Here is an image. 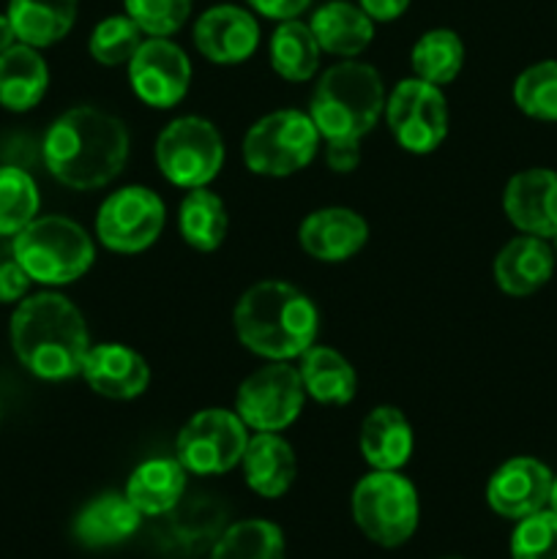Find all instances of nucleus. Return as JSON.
I'll return each instance as SVG.
<instances>
[{
	"instance_id": "37",
	"label": "nucleus",
	"mask_w": 557,
	"mask_h": 559,
	"mask_svg": "<svg viewBox=\"0 0 557 559\" xmlns=\"http://www.w3.org/2000/svg\"><path fill=\"white\" fill-rule=\"evenodd\" d=\"M31 282L33 278L16 260L0 262V304H16L25 298Z\"/></svg>"
},
{
	"instance_id": "27",
	"label": "nucleus",
	"mask_w": 557,
	"mask_h": 559,
	"mask_svg": "<svg viewBox=\"0 0 557 559\" xmlns=\"http://www.w3.org/2000/svg\"><path fill=\"white\" fill-rule=\"evenodd\" d=\"M80 0H11L9 20L16 41L27 47H52L69 36L76 22Z\"/></svg>"
},
{
	"instance_id": "13",
	"label": "nucleus",
	"mask_w": 557,
	"mask_h": 559,
	"mask_svg": "<svg viewBox=\"0 0 557 559\" xmlns=\"http://www.w3.org/2000/svg\"><path fill=\"white\" fill-rule=\"evenodd\" d=\"M129 80L140 102L153 109H173L189 93L191 60L169 38H145L129 63Z\"/></svg>"
},
{
	"instance_id": "42",
	"label": "nucleus",
	"mask_w": 557,
	"mask_h": 559,
	"mask_svg": "<svg viewBox=\"0 0 557 559\" xmlns=\"http://www.w3.org/2000/svg\"><path fill=\"white\" fill-rule=\"evenodd\" d=\"M549 511H555L557 513V475L555 478H552V491H549Z\"/></svg>"
},
{
	"instance_id": "6",
	"label": "nucleus",
	"mask_w": 557,
	"mask_h": 559,
	"mask_svg": "<svg viewBox=\"0 0 557 559\" xmlns=\"http://www.w3.org/2000/svg\"><path fill=\"white\" fill-rule=\"evenodd\" d=\"M418 491L399 469H371L353 489V519L377 546L396 549L418 530Z\"/></svg>"
},
{
	"instance_id": "40",
	"label": "nucleus",
	"mask_w": 557,
	"mask_h": 559,
	"mask_svg": "<svg viewBox=\"0 0 557 559\" xmlns=\"http://www.w3.org/2000/svg\"><path fill=\"white\" fill-rule=\"evenodd\" d=\"M358 5L375 22H393L407 11L410 0H358Z\"/></svg>"
},
{
	"instance_id": "24",
	"label": "nucleus",
	"mask_w": 557,
	"mask_h": 559,
	"mask_svg": "<svg viewBox=\"0 0 557 559\" xmlns=\"http://www.w3.org/2000/svg\"><path fill=\"white\" fill-rule=\"evenodd\" d=\"M140 524L142 513L131 506L129 497L109 491L91 500L76 513L74 538L91 549H104V546H118L129 540L140 530Z\"/></svg>"
},
{
	"instance_id": "22",
	"label": "nucleus",
	"mask_w": 557,
	"mask_h": 559,
	"mask_svg": "<svg viewBox=\"0 0 557 559\" xmlns=\"http://www.w3.org/2000/svg\"><path fill=\"white\" fill-rule=\"evenodd\" d=\"M322 52L336 58H358L375 38V20L347 0H328L311 14L309 22Z\"/></svg>"
},
{
	"instance_id": "31",
	"label": "nucleus",
	"mask_w": 557,
	"mask_h": 559,
	"mask_svg": "<svg viewBox=\"0 0 557 559\" xmlns=\"http://www.w3.org/2000/svg\"><path fill=\"white\" fill-rule=\"evenodd\" d=\"M211 559H284V533L265 519H246L224 530Z\"/></svg>"
},
{
	"instance_id": "15",
	"label": "nucleus",
	"mask_w": 557,
	"mask_h": 559,
	"mask_svg": "<svg viewBox=\"0 0 557 559\" xmlns=\"http://www.w3.org/2000/svg\"><path fill=\"white\" fill-rule=\"evenodd\" d=\"M194 44L202 58L211 63H244L260 47V25H257L254 14L240 5H213L197 16Z\"/></svg>"
},
{
	"instance_id": "10",
	"label": "nucleus",
	"mask_w": 557,
	"mask_h": 559,
	"mask_svg": "<svg viewBox=\"0 0 557 559\" xmlns=\"http://www.w3.org/2000/svg\"><path fill=\"white\" fill-rule=\"evenodd\" d=\"M304 402L300 371L289 360H271L240 382L235 415L251 431H284L298 420Z\"/></svg>"
},
{
	"instance_id": "25",
	"label": "nucleus",
	"mask_w": 557,
	"mask_h": 559,
	"mask_svg": "<svg viewBox=\"0 0 557 559\" xmlns=\"http://www.w3.org/2000/svg\"><path fill=\"white\" fill-rule=\"evenodd\" d=\"M300 380L306 396L328 407H344L358 393V374L353 364L336 349L325 344H315L300 355Z\"/></svg>"
},
{
	"instance_id": "20",
	"label": "nucleus",
	"mask_w": 557,
	"mask_h": 559,
	"mask_svg": "<svg viewBox=\"0 0 557 559\" xmlns=\"http://www.w3.org/2000/svg\"><path fill=\"white\" fill-rule=\"evenodd\" d=\"M240 464L249 489L265 500H278L287 495L298 475L293 445L278 431H257L254 437H249Z\"/></svg>"
},
{
	"instance_id": "2",
	"label": "nucleus",
	"mask_w": 557,
	"mask_h": 559,
	"mask_svg": "<svg viewBox=\"0 0 557 559\" xmlns=\"http://www.w3.org/2000/svg\"><path fill=\"white\" fill-rule=\"evenodd\" d=\"M11 344L31 374L38 380H71L82 374L91 333L85 317L58 293H38L22 298L11 317Z\"/></svg>"
},
{
	"instance_id": "30",
	"label": "nucleus",
	"mask_w": 557,
	"mask_h": 559,
	"mask_svg": "<svg viewBox=\"0 0 557 559\" xmlns=\"http://www.w3.org/2000/svg\"><path fill=\"white\" fill-rule=\"evenodd\" d=\"M410 63L418 80L442 87L459 76L464 66V44L459 33L448 27H435L415 41Z\"/></svg>"
},
{
	"instance_id": "8",
	"label": "nucleus",
	"mask_w": 557,
	"mask_h": 559,
	"mask_svg": "<svg viewBox=\"0 0 557 559\" xmlns=\"http://www.w3.org/2000/svg\"><path fill=\"white\" fill-rule=\"evenodd\" d=\"M156 164L178 189H200L224 167V140L211 120L183 115L164 126L156 140Z\"/></svg>"
},
{
	"instance_id": "19",
	"label": "nucleus",
	"mask_w": 557,
	"mask_h": 559,
	"mask_svg": "<svg viewBox=\"0 0 557 559\" xmlns=\"http://www.w3.org/2000/svg\"><path fill=\"white\" fill-rule=\"evenodd\" d=\"M555 265L557 260L549 240L535 238V235H519L497 251L491 276L506 295L528 298L552 282Z\"/></svg>"
},
{
	"instance_id": "26",
	"label": "nucleus",
	"mask_w": 557,
	"mask_h": 559,
	"mask_svg": "<svg viewBox=\"0 0 557 559\" xmlns=\"http://www.w3.org/2000/svg\"><path fill=\"white\" fill-rule=\"evenodd\" d=\"M49 69L36 47L14 44L0 55V104L11 112H27L44 98Z\"/></svg>"
},
{
	"instance_id": "9",
	"label": "nucleus",
	"mask_w": 557,
	"mask_h": 559,
	"mask_svg": "<svg viewBox=\"0 0 557 559\" xmlns=\"http://www.w3.org/2000/svg\"><path fill=\"white\" fill-rule=\"evenodd\" d=\"M249 429L235 413L222 407L191 415L175 440V459L191 475H224L240 464Z\"/></svg>"
},
{
	"instance_id": "32",
	"label": "nucleus",
	"mask_w": 557,
	"mask_h": 559,
	"mask_svg": "<svg viewBox=\"0 0 557 559\" xmlns=\"http://www.w3.org/2000/svg\"><path fill=\"white\" fill-rule=\"evenodd\" d=\"M513 104L528 118L557 123V60L528 66L513 80Z\"/></svg>"
},
{
	"instance_id": "23",
	"label": "nucleus",
	"mask_w": 557,
	"mask_h": 559,
	"mask_svg": "<svg viewBox=\"0 0 557 559\" xmlns=\"http://www.w3.org/2000/svg\"><path fill=\"white\" fill-rule=\"evenodd\" d=\"M186 469L178 459H147L126 484V497L142 516H164L175 511L186 495Z\"/></svg>"
},
{
	"instance_id": "38",
	"label": "nucleus",
	"mask_w": 557,
	"mask_h": 559,
	"mask_svg": "<svg viewBox=\"0 0 557 559\" xmlns=\"http://www.w3.org/2000/svg\"><path fill=\"white\" fill-rule=\"evenodd\" d=\"M325 164L339 175L353 173L360 164V140H328Z\"/></svg>"
},
{
	"instance_id": "29",
	"label": "nucleus",
	"mask_w": 557,
	"mask_h": 559,
	"mask_svg": "<svg viewBox=\"0 0 557 559\" xmlns=\"http://www.w3.org/2000/svg\"><path fill=\"white\" fill-rule=\"evenodd\" d=\"M320 44L306 22L284 20L271 36V66L282 80L309 82L320 69Z\"/></svg>"
},
{
	"instance_id": "41",
	"label": "nucleus",
	"mask_w": 557,
	"mask_h": 559,
	"mask_svg": "<svg viewBox=\"0 0 557 559\" xmlns=\"http://www.w3.org/2000/svg\"><path fill=\"white\" fill-rule=\"evenodd\" d=\"M14 41H16V33L14 27H11V20L5 14H0V55H3L9 47H14Z\"/></svg>"
},
{
	"instance_id": "33",
	"label": "nucleus",
	"mask_w": 557,
	"mask_h": 559,
	"mask_svg": "<svg viewBox=\"0 0 557 559\" xmlns=\"http://www.w3.org/2000/svg\"><path fill=\"white\" fill-rule=\"evenodd\" d=\"M42 197L20 167H0V235H16L36 218Z\"/></svg>"
},
{
	"instance_id": "5",
	"label": "nucleus",
	"mask_w": 557,
	"mask_h": 559,
	"mask_svg": "<svg viewBox=\"0 0 557 559\" xmlns=\"http://www.w3.org/2000/svg\"><path fill=\"white\" fill-rule=\"evenodd\" d=\"M11 254L38 284L60 287L91 271L96 246L85 227L66 216L33 218L22 233L14 235Z\"/></svg>"
},
{
	"instance_id": "7",
	"label": "nucleus",
	"mask_w": 557,
	"mask_h": 559,
	"mask_svg": "<svg viewBox=\"0 0 557 559\" xmlns=\"http://www.w3.org/2000/svg\"><path fill=\"white\" fill-rule=\"evenodd\" d=\"M320 131L309 112L278 109L257 120L244 136V164L265 178H287L315 162Z\"/></svg>"
},
{
	"instance_id": "1",
	"label": "nucleus",
	"mask_w": 557,
	"mask_h": 559,
	"mask_svg": "<svg viewBox=\"0 0 557 559\" xmlns=\"http://www.w3.org/2000/svg\"><path fill=\"white\" fill-rule=\"evenodd\" d=\"M129 129L107 109L71 107L47 129L42 156L58 183L93 191L112 183L129 162Z\"/></svg>"
},
{
	"instance_id": "17",
	"label": "nucleus",
	"mask_w": 557,
	"mask_h": 559,
	"mask_svg": "<svg viewBox=\"0 0 557 559\" xmlns=\"http://www.w3.org/2000/svg\"><path fill=\"white\" fill-rule=\"evenodd\" d=\"M369 240V224L360 213L333 205L309 213L298 229V243L311 260L344 262L358 254Z\"/></svg>"
},
{
	"instance_id": "28",
	"label": "nucleus",
	"mask_w": 557,
	"mask_h": 559,
	"mask_svg": "<svg viewBox=\"0 0 557 559\" xmlns=\"http://www.w3.org/2000/svg\"><path fill=\"white\" fill-rule=\"evenodd\" d=\"M229 216L222 197L208 186L189 189L178 211V233L186 246L197 251H216L227 238Z\"/></svg>"
},
{
	"instance_id": "44",
	"label": "nucleus",
	"mask_w": 557,
	"mask_h": 559,
	"mask_svg": "<svg viewBox=\"0 0 557 559\" xmlns=\"http://www.w3.org/2000/svg\"><path fill=\"white\" fill-rule=\"evenodd\" d=\"M448 559H453V557H448Z\"/></svg>"
},
{
	"instance_id": "43",
	"label": "nucleus",
	"mask_w": 557,
	"mask_h": 559,
	"mask_svg": "<svg viewBox=\"0 0 557 559\" xmlns=\"http://www.w3.org/2000/svg\"><path fill=\"white\" fill-rule=\"evenodd\" d=\"M552 251H555V260H557V235L552 238Z\"/></svg>"
},
{
	"instance_id": "36",
	"label": "nucleus",
	"mask_w": 557,
	"mask_h": 559,
	"mask_svg": "<svg viewBox=\"0 0 557 559\" xmlns=\"http://www.w3.org/2000/svg\"><path fill=\"white\" fill-rule=\"evenodd\" d=\"M126 14L153 38H169L189 22L194 0H123Z\"/></svg>"
},
{
	"instance_id": "34",
	"label": "nucleus",
	"mask_w": 557,
	"mask_h": 559,
	"mask_svg": "<svg viewBox=\"0 0 557 559\" xmlns=\"http://www.w3.org/2000/svg\"><path fill=\"white\" fill-rule=\"evenodd\" d=\"M142 27L129 14H115L98 22L91 33V55L102 66H129L145 41Z\"/></svg>"
},
{
	"instance_id": "16",
	"label": "nucleus",
	"mask_w": 557,
	"mask_h": 559,
	"mask_svg": "<svg viewBox=\"0 0 557 559\" xmlns=\"http://www.w3.org/2000/svg\"><path fill=\"white\" fill-rule=\"evenodd\" d=\"M502 211L522 235L552 240L557 235V173L546 167L522 169L502 191Z\"/></svg>"
},
{
	"instance_id": "4",
	"label": "nucleus",
	"mask_w": 557,
	"mask_h": 559,
	"mask_svg": "<svg viewBox=\"0 0 557 559\" xmlns=\"http://www.w3.org/2000/svg\"><path fill=\"white\" fill-rule=\"evenodd\" d=\"M386 85L375 66L342 60L322 71L309 102L322 140H360L386 115Z\"/></svg>"
},
{
	"instance_id": "3",
	"label": "nucleus",
	"mask_w": 557,
	"mask_h": 559,
	"mask_svg": "<svg viewBox=\"0 0 557 559\" xmlns=\"http://www.w3.org/2000/svg\"><path fill=\"white\" fill-rule=\"evenodd\" d=\"M233 325L249 353L268 360H295L317 344L320 311L298 287L265 278L240 295Z\"/></svg>"
},
{
	"instance_id": "21",
	"label": "nucleus",
	"mask_w": 557,
	"mask_h": 559,
	"mask_svg": "<svg viewBox=\"0 0 557 559\" xmlns=\"http://www.w3.org/2000/svg\"><path fill=\"white\" fill-rule=\"evenodd\" d=\"M358 445L360 456L371 464V469H402L413 456V426L402 409L382 404L371 409L360 424Z\"/></svg>"
},
{
	"instance_id": "18",
	"label": "nucleus",
	"mask_w": 557,
	"mask_h": 559,
	"mask_svg": "<svg viewBox=\"0 0 557 559\" xmlns=\"http://www.w3.org/2000/svg\"><path fill=\"white\" fill-rule=\"evenodd\" d=\"M82 377L93 393L112 402H129L142 396L151 385V366L137 349L126 344H98L87 353Z\"/></svg>"
},
{
	"instance_id": "11",
	"label": "nucleus",
	"mask_w": 557,
	"mask_h": 559,
	"mask_svg": "<svg viewBox=\"0 0 557 559\" xmlns=\"http://www.w3.org/2000/svg\"><path fill=\"white\" fill-rule=\"evenodd\" d=\"M386 120L402 151L426 156L437 151L448 136L446 96L431 82L407 76L388 93Z\"/></svg>"
},
{
	"instance_id": "39",
	"label": "nucleus",
	"mask_w": 557,
	"mask_h": 559,
	"mask_svg": "<svg viewBox=\"0 0 557 559\" xmlns=\"http://www.w3.org/2000/svg\"><path fill=\"white\" fill-rule=\"evenodd\" d=\"M257 14L268 16V20H295V16L304 14L311 5V0H246Z\"/></svg>"
},
{
	"instance_id": "14",
	"label": "nucleus",
	"mask_w": 557,
	"mask_h": 559,
	"mask_svg": "<svg viewBox=\"0 0 557 559\" xmlns=\"http://www.w3.org/2000/svg\"><path fill=\"white\" fill-rule=\"evenodd\" d=\"M552 469L533 456L508 459L491 473L486 484V502L502 519H519L538 513L549 506Z\"/></svg>"
},
{
	"instance_id": "35",
	"label": "nucleus",
	"mask_w": 557,
	"mask_h": 559,
	"mask_svg": "<svg viewBox=\"0 0 557 559\" xmlns=\"http://www.w3.org/2000/svg\"><path fill=\"white\" fill-rule=\"evenodd\" d=\"M511 559H557V513L544 508L519 519L511 535Z\"/></svg>"
},
{
	"instance_id": "12",
	"label": "nucleus",
	"mask_w": 557,
	"mask_h": 559,
	"mask_svg": "<svg viewBox=\"0 0 557 559\" xmlns=\"http://www.w3.org/2000/svg\"><path fill=\"white\" fill-rule=\"evenodd\" d=\"M167 224L162 197L147 186H123L102 202L96 213V235L104 249L118 254H140L151 249Z\"/></svg>"
}]
</instances>
